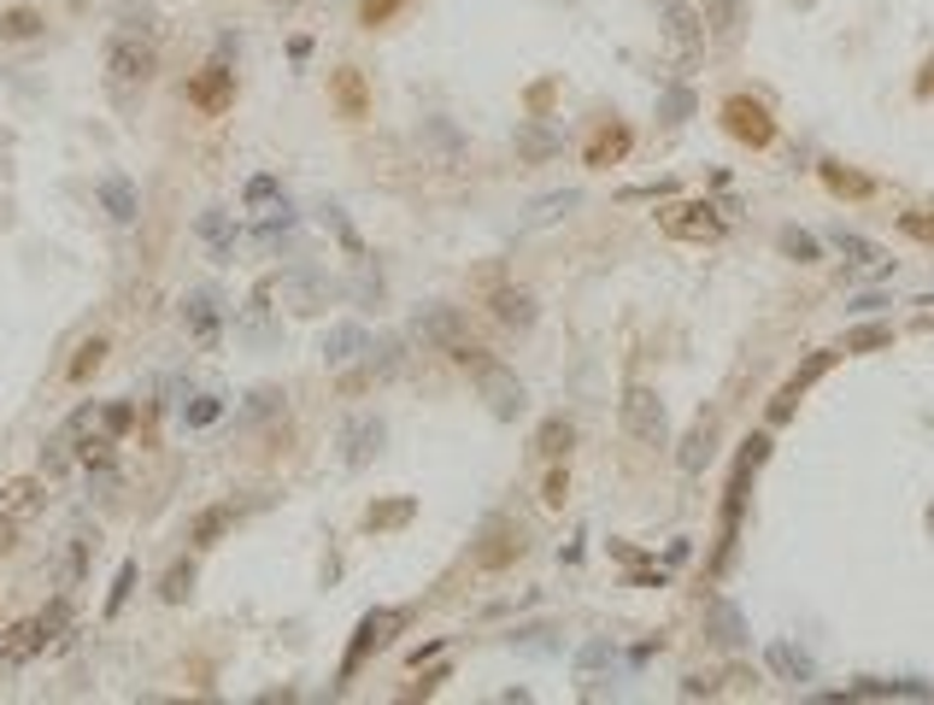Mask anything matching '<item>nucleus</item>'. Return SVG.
<instances>
[{"label": "nucleus", "mask_w": 934, "mask_h": 705, "mask_svg": "<svg viewBox=\"0 0 934 705\" xmlns=\"http://www.w3.org/2000/svg\"><path fill=\"white\" fill-rule=\"evenodd\" d=\"M241 200H248V212H282V206H289V200H282V189H277V177H248Z\"/></svg>", "instance_id": "nucleus-24"}, {"label": "nucleus", "mask_w": 934, "mask_h": 705, "mask_svg": "<svg viewBox=\"0 0 934 705\" xmlns=\"http://www.w3.org/2000/svg\"><path fill=\"white\" fill-rule=\"evenodd\" d=\"M182 324H189V336L200 341V348H212L224 329V300L212 289H189V300H182Z\"/></svg>", "instance_id": "nucleus-8"}, {"label": "nucleus", "mask_w": 934, "mask_h": 705, "mask_svg": "<svg viewBox=\"0 0 934 705\" xmlns=\"http://www.w3.org/2000/svg\"><path fill=\"white\" fill-rule=\"evenodd\" d=\"M699 18H706V30H711V41H741V30H746V0H699Z\"/></svg>", "instance_id": "nucleus-11"}, {"label": "nucleus", "mask_w": 934, "mask_h": 705, "mask_svg": "<svg viewBox=\"0 0 934 705\" xmlns=\"http://www.w3.org/2000/svg\"><path fill=\"white\" fill-rule=\"evenodd\" d=\"M94 200H100V212H106L112 224H136V212H141L136 182H129V177H118V171H106V177L94 182Z\"/></svg>", "instance_id": "nucleus-10"}, {"label": "nucleus", "mask_w": 934, "mask_h": 705, "mask_svg": "<svg viewBox=\"0 0 934 705\" xmlns=\"http://www.w3.org/2000/svg\"><path fill=\"white\" fill-rule=\"evenodd\" d=\"M717 118H723V129L741 141V148H770V141H775L770 106H765V100H753V95H729Z\"/></svg>", "instance_id": "nucleus-4"}, {"label": "nucleus", "mask_w": 934, "mask_h": 705, "mask_svg": "<svg viewBox=\"0 0 934 705\" xmlns=\"http://www.w3.org/2000/svg\"><path fill=\"white\" fill-rule=\"evenodd\" d=\"M100 424H106V436H124V429L136 424V406H129V400H112V406L100 412Z\"/></svg>", "instance_id": "nucleus-34"}, {"label": "nucleus", "mask_w": 934, "mask_h": 705, "mask_svg": "<svg viewBox=\"0 0 934 705\" xmlns=\"http://www.w3.org/2000/svg\"><path fill=\"white\" fill-rule=\"evenodd\" d=\"M153 65H160V48H153L148 36L118 30V36L106 41V77H112V89H141V83L153 77Z\"/></svg>", "instance_id": "nucleus-1"}, {"label": "nucleus", "mask_w": 934, "mask_h": 705, "mask_svg": "<svg viewBox=\"0 0 934 705\" xmlns=\"http://www.w3.org/2000/svg\"><path fill=\"white\" fill-rule=\"evenodd\" d=\"M358 353H370V336H365L358 324H336V329L324 336V365H329V370L353 365Z\"/></svg>", "instance_id": "nucleus-13"}, {"label": "nucleus", "mask_w": 934, "mask_h": 705, "mask_svg": "<svg viewBox=\"0 0 934 705\" xmlns=\"http://www.w3.org/2000/svg\"><path fill=\"white\" fill-rule=\"evenodd\" d=\"M412 336H418L424 348H436V353L453 358L470 341V324H465V312H458V306H441V300H436V306H424L418 318H412Z\"/></svg>", "instance_id": "nucleus-5"}, {"label": "nucleus", "mask_w": 934, "mask_h": 705, "mask_svg": "<svg viewBox=\"0 0 934 705\" xmlns=\"http://www.w3.org/2000/svg\"><path fill=\"white\" fill-rule=\"evenodd\" d=\"M77 458H83L89 470H106V465H112V436H89V441L77 448Z\"/></svg>", "instance_id": "nucleus-31"}, {"label": "nucleus", "mask_w": 934, "mask_h": 705, "mask_svg": "<svg viewBox=\"0 0 934 705\" xmlns=\"http://www.w3.org/2000/svg\"><path fill=\"white\" fill-rule=\"evenodd\" d=\"M336 95H341V112H348V118H365V83H358V71H341Z\"/></svg>", "instance_id": "nucleus-26"}, {"label": "nucleus", "mask_w": 934, "mask_h": 705, "mask_svg": "<svg viewBox=\"0 0 934 705\" xmlns=\"http://www.w3.org/2000/svg\"><path fill=\"white\" fill-rule=\"evenodd\" d=\"M887 336H894V329H858V336L853 341H846V348H882V341Z\"/></svg>", "instance_id": "nucleus-40"}, {"label": "nucleus", "mask_w": 934, "mask_h": 705, "mask_svg": "<svg viewBox=\"0 0 934 705\" xmlns=\"http://www.w3.org/2000/svg\"><path fill=\"white\" fill-rule=\"evenodd\" d=\"M565 494H570V477L553 465V470H547V488H541V500H547V506L558 512V506H565Z\"/></svg>", "instance_id": "nucleus-38"}, {"label": "nucleus", "mask_w": 934, "mask_h": 705, "mask_svg": "<svg viewBox=\"0 0 934 705\" xmlns=\"http://www.w3.org/2000/svg\"><path fill=\"white\" fill-rule=\"evenodd\" d=\"M782 253H794L799 265H811V259H817V241L806 236V229H782Z\"/></svg>", "instance_id": "nucleus-35"}, {"label": "nucleus", "mask_w": 934, "mask_h": 705, "mask_svg": "<svg viewBox=\"0 0 934 705\" xmlns=\"http://www.w3.org/2000/svg\"><path fill=\"white\" fill-rule=\"evenodd\" d=\"M412 517V500H394V506H370V529H400Z\"/></svg>", "instance_id": "nucleus-32"}, {"label": "nucleus", "mask_w": 934, "mask_h": 705, "mask_svg": "<svg viewBox=\"0 0 934 705\" xmlns=\"http://www.w3.org/2000/svg\"><path fill=\"white\" fill-rule=\"evenodd\" d=\"M823 182H829L835 194H853V200H864V194H870V182H864V177H853V171H841V165H823Z\"/></svg>", "instance_id": "nucleus-28"}, {"label": "nucleus", "mask_w": 934, "mask_h": 705, "mask_svg": "<svg viewBox=\"0 0 934 705\" xmlns=\"http://www.w3.org/2000/svg\"><path fill=\"white\" fill-rule=\"evenodd\" d=\"M658 7H665V30H670V41H677L682 53H699V41H706V36H699L694 12H687L682 0H658Z\"/></svg>", "instance_id": "nucleus-17"}, {"label": "nucleus", "mask_w": 934, "mask_h": 705, "mask_svg": "<svg viewBox=\"0 0 934 705\" xmlns=\"http://www.w3.org/2000/svg\"><path fill=\"white\" fill-rule=\"evenodd\" d=\"M129 588H136V565H118V582H112V594H106V617H118V612H124Z\"/></svg>", "instance_id": "nucleus-33"}, {"label": "nucleus", "mask_w": 934, "mask_h": 705, "mask_svg": "<svg viewBox=\"0 0 934 705\" xmlns=\"http://www.w3.org/2000/svg\"><path fill=\"white\" fill-rule=\"evenodd\" d=\"M189 100H194L200 112H224L229 100H236V71H229L224 60H212V65L189 83Z\"/></svg>", "instance_id": "nucleus-9"}, {"label": "nucleus", "mask_w": 934, "mask_h": 705, "mask_svg": "<svg viewBox=\"0 0 934 705\" xmlns=\"http://www.w3.org/2000/svg\"><path fill=\"white\" fill-rule=\"evenodd\" d=\"M341 448H348L341 458H348V465L358 470L370 453L382 448V424H377V417H348V429H341Z\"/></svg>", "instance_id": "nucleus-14"}, {"label": "nucleus", "mask_w": 934, "mask_h": 705, "mask_svg": "<svg viewBox=\"0 0 934 705\" xmlns=\"http://www.w3.org/2000/svg\"><path fill=\"white\" fill-rule=\"evenodd\" d=\"M236 506H229V500H224V506H206V512H194V524H189V546H200V553H206V546H218L224 536H229V529H236Z\"/></svg>", "instance_id": "nucleus-12"}, {"label": "nucleus", "mask_w": 934, "mask_h": 705, "mask_svg": "<svg viewBox=\"0 0 934 705\" xmlns=\"http://www.w3.org/2000/svg\"><path fill=\"white\" fill-rule=\"evenodd\" d=\"M41 36V12L36 7H7L0 12V41H36Z\"/></svg>", "instance_id": "nucleus-21"}, {"label": "nucleus", "mask_w": 934, "mask_h": 705, "mask_svg": "<svg viewBox=\"0 0 934 705\" xmlns=\"http://www.w3.org/2000/svg\"><path fill=\"white\" fill-rule=\"evenodd\" d=\"M394 12H400V0H365V24H370V30H377V24H388Z\"/></svg>", "instance_id": "nucleus-39"}, {"label": "nucleus", "mask_w": 934, "mask_h": 705, "mask_svg": "<svg viewBox=\"0 0 934 705\" xmlns=\"http://www.w3.org/2000/svg\"><path fill=\"white\" fill-rule=\"evenodd\" d=\"M394 629H406V612H400V606L365 612V624H358V635H353V646H348V665H341V676H353L358 665H365L370 646H388V641H394Z\"/></svg>", "instance_id": "nucleus-6"}, {"label": "nucleus", "mask_w": 934, "mask_h": 705, "mask_svg": "<svg viewBox=\"0 0 934 705\" xmlns=\"http://www.w3.org/2000/svg\"><path fill=\"white\" fill-rule=\"evenodd\" d=\"M106 353H112L106 341H100V336H89V341H83V348H77V358H71V370H65V377L77 382V388H83V382H89V377H94L100 365H106Z\"/></svg>", "instance_id": "nucleus-22"}, {"label": "nucleus", "mask_w": 934, "mask_h": 705, "mask_svg": "<svg viewBox=\"0 0 934 705\" xmlns=\"http://www.w3.org/2000/svg\"><path fill=\"white\" fill-rule=\"evenodd\" d=\"M41 477H12V482H0V512L7 517H30L41 506Z\"/></svg>", "instance_id": "nucleus-16"}, {"label": "nucleus", "mask_w": 934, "mask_h": 705, "mask_svg": "<svg viewBox=\"0 0 934 705\" xmlns=\"http://www.w3.org/2000/svg\"><path fill=\"white\" fill-rule=\"evenodd\" d=\"M218 417H224V400H218V394H200L194 406L182 412V424H189V429H206V424H218Z\"/></svg>", "instance_id": "nucleus-29"}, {"label": "nucleus", "mask_w": 934, "mask_h": 705, "mask_svg": "<svg viewBox=\"0 0 934 705\" xmlns=\"http://www.w3.org/2000/svg\"><path fill=\"white\" fill-rule=\"evenodd\" d=\"M200 236H206V248L218 253V259L236 253V229H229V212H224V206H206V212H200Z\"/></svg>", "instance_id": "nucleus-19"}, {"label": "nucleus", "mask_w": 934, "mask_h": 705, "mask_svg": "<svg viewBox=\"0 0 934 705\" xmlns=\"http://www.w3.org/2000/svg\"><path fill=\"white\" fill-rule=\"evenodd\" d=\"M706 453H711V424H699L694 436H687V448H682V470H699Z\"/></svg>", "instance_id": "nucleus-30"}, {"label": "nucleus", "mask_w": 934, "mask_h": 705, "mask_svg": "<svg viewBox=\"0 0 934 705\" xmlns=\"http://www.w3.org/2000/svg\"><path fill=\"white\" fill-rule=\"evenodd\" d=\"M470 377H477V388H482V400H488V412H494V417H506V424H512V417H523L529 394H523V382H517L500 358L482 353L477 365H470Z\"/></svg>", "instance_id": "nucleus-3"}, {"label": "nucleus", "mask_w": 934, "mask_h": 705, "mask_svg": "<svg viewBox=\"0 0 934 705\" xmlns=\"http://www.w3.org/2000/svg\"><path fill=\"white\" fill-rule=\"evenodd\" d=\"M517 553H523V529H506V524H500V529H494V546H482L477 565H482V570H500V565H512Z\"/></svg>", "instance_id": "nucleus-20"}, {"label": "nucleus", "mask_w": 934, "mask_h": 705, "mask_svg": "<svg viewBox=\"0 0 934 705\" xmlns=\"http://www.w3.org/2000/svg\"><path fill=\"white\" fill-rule=\"evenodd\" d=\"M488 312H494L506 329H529L535 324V294H523V289H494L488 294Z\"/></svg>", "instance_id": "nucleus-15"}, {"label": "nucleus", "mask_w": 934, "mask_h": 705, "mask_svg": "<svg viewBox=\"0 0 934 705\" xmlns=\"http://www.w3.org/2000/svg\"><path fill=\"white\" fill-rule=\"evenodd\" d=\"M570 441H577V429H570L565 417H547V424H541V436H535V453L541 458H558V453H570Z\"/></svg>", "instance_id": "nucleus-25"}, {"label": "nucleus", "mask_w": 934, "mask_h": 705, "mask_svg": "<svg viewBox=\"0 0 934 705\" xmlns=\"http://www.w3.org/2000/svg\"><path fill=\"white\" fill-rule=\"evenodd\" d=\"M7 546H12V524H0V553H7Z\"/></svg>", "instance_id": "nucleus-41"}, {"label": "nucleus", "mask_w": 934, "mask_h": 705, "mask_svg": "<svg viewBox=\"0 0 934 705\" xmlns=\"http://www.w3.org/2000/svg\"><path fill=\"white\" fill-rule=\"evenodd\" d=\"M189 588H194V565H189V558H177V565L165 570V588H160V594L171 600V606H182V600H189Z\"/></svg>", "instance_id": "nucleus-27"}, {"label": "nucleus", "mask_w": 934, "mask_h": 705, "mask_svg": "<svg viewBox=\"0 0 934 705\" xmlns=\"http://www.w3.org/2000/svg\"><path fill=\"white\" fill-rule=\"evenodd\" d=\"M623 429H629V441H641V448H670V412H665V400H658V388H646L635 382L623 394Z\"/></svg>", "instance_id": "nucleus-2"}, {"label": "nucleus", "mask_w": 934, "mask_h": 705, "mask_svg": "<svg viewBox=\"0 0 934 705\" xmlns=\"http://www.w3.org/2000/svg\"><path fill=\"white\" fill-rule=\"evenodd\" d=\"M623 153H629V129H599V136L588 141V153H582V160L599 171L606 160H623Z\"/></svg>", "instance_id": "nucleus-23"}, {"label": "nucleus", "mask_w": 934, "mask_h": 705, "mask_svg": "<svg viewBox=\"0 0 934 705\" xmlns=\"http://www.w3.org/2000/svg\"><path fill=\"white\" fill-rule=\"evenodd\" d=\"M665 236H677V241H717V236H723V218H717V206L687 200V206L665 212Z\"/></svg>", "instance_id": "nucleus-7"}, {"label": "nucleus", "mask_w": 934, "mask_h": 705, "mask_svg": "<svg viewBox=\"0 0 934 705\" xmlns=\"http://www.w3.org/2000/svg\"><path fill=\"white\" fill-rule=\"evenodd\" d=\"M829 358H835V353H817V358H811L806 370H794V377H787V388H782V400H775V406H770V417H775V424H782V417L794 412L799 388H811V382H817V377H823V370H829Z\"/></svg>", "instance_id": "nucleus-18"}, {"label": "nucleus", "mask_w": 934, "mask_h": 705, "mask_svg": "<svg viewBox=\"0 0 934 705\" xmlns=\"http://www.w3.org/2000/svg\"><path fill=\"white\" fill-rule=\"evenodd\" d=\"M899 229H905L911 241H923V248H934V218H929V212H905Z\"/></svg>", "instance_id": "nucleus-36"}, {"label": "nucleus", "mask_w": 934, "mask_h": 705, "mask_svg": "<svg viewBox=\"0 0 934 705\" xmlns=\"http://www.w3.org/2000/svg\"><path fill=\"white\" fill-rule=\"evenodd\" d=\"M835 248H841L846 259H853V265H870V259H875V248H870V241H864V236H846V229L835 236Z\"/></svg>", "instance_id": "nucleus-37"}]
</instances>
